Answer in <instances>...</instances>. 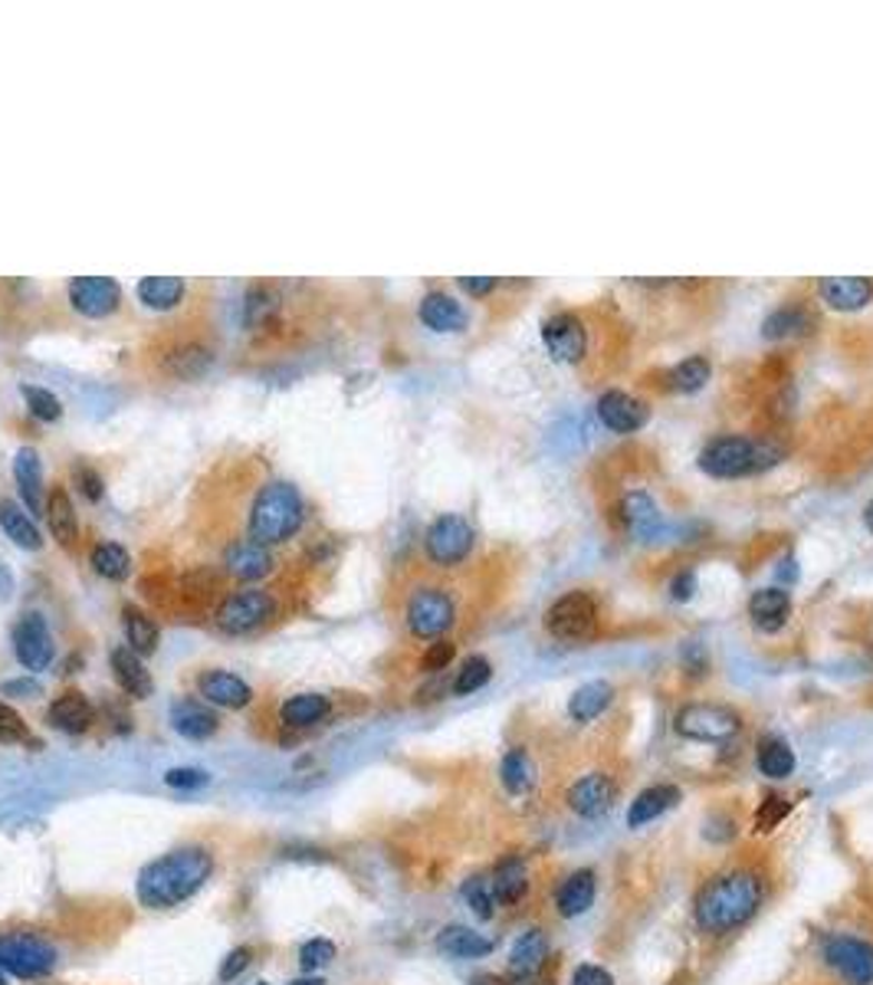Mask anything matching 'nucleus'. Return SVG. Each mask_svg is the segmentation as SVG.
Returning <instances> with one entry per match:
<instances>
[{"label": "nucleus", "instance_id": "nucleus-64", "mask_svg": "<svg viewBox=\"0 0 873 985\" xmlns=\"http://www.w3.org/2000/svg\"><path fill=\"white\" fill-rule=\"evenodd\" d=\"M256 985H269V983H256Z\"/></svg>", "mask_w": 873, "mask_h": 985}, {"label": "nucleus", "instance_id": "nucleus-30", "mask_svg": "<svg viewBox=\"0 0 873 985\" xmlns=\"http://www.w3.org/2000/svg\"><path fill=\"white\" fill-rule=\"evenodd\" d=\"M595 894H598V884H595V870H575L556 894V907H559L561 917L575 919L581 914L591 910L595 904Z\"/></svg>", "mask_w": 873, "mask_h": 985}, {"label": "nucleus", "instance_id": "nucleus-60", "mask_svg": "<svg viewBox=\"0 0 873 985\" xmlns=\"http://www.w3.org/2000/svg\"><path fill=\"white\" fill-rule=\"evenodd\" d=\"M290 985H325V979H322V976H310V973H306V976L293 979V983H290Z\"/></svg>", "mask_w": 873, "mask_h": 985}, {"label": "nucleus", "instance_id": "nucleus-59", "mask_svg": "<svg viewBox=\"0 0 873 985\" xmlns=\"http://www.w3.org/2000/svg\"><path fill=\"white\" fill-rule=\"evenodd\" d=\"M13 589H17L13 572H10V565L0 559V601H10V598H13Z\"/></svg>", "mask_w": 873, "mask_h": 985}, {"label": "nucleus", "instance_id": "nucleus-53", "mask_svg": "<svg viewBox=\"0 0 873 985\" xmlns=\"http://www.w3.org/2000/svg\"><path fill=\"white\" fill-rule=\"evenodd\" d=\"M457 654V644L453 641H447V638H440L434 644H428V651L421 657V667L428 670V673H440V670H447L450 667V660Z\"/></svg>", "mask_w": 873, "mask_h": 985}, {"label": "nucleus", "instance_id": "nucleus-51", "mask_svg": "<svg viewBox=\"0 0 873 985\" xmlns=\"http://www.w3.org/2000/svg\"><path fill=\"white\" fill-rule=\"evenodd\" d=\"M165 786L182 788V791H194V788L210 786V776L204 769H194V766H178V769H168L165 772Z\"/></svg>", "mask_w": 873, "mask_h": 985}, {"label": "nucleus", "instance_id": "nucleus-28", "mask_svg": "<svg viewBox=\"0 0 873 985\" xmlns=\"http://www.w3.org/2000/svg\"><path fill=\"white\" fill-rule=\"evenodd\" d=\"M122 631H125V648L135 651L138 657H151L158 651V641H161V631L155 624V618L148 611H141L138 604H125L122 608Z\"/></svg>", "mask_w": 873, "mask_h": 985}, {"label": "nucleus", "instance_id": "nucleus-24", "mask_svg": "<svg viewBox=\"0 0 873 985\" xmlns=\"http://www.w3.org/2000/svg\"><path fill=\"white\" fill-rule=\"evenodd\" d=\"M109 667H112V677H116V683L122 687L125 697H131V700H145V697H151L155 680H151L148 667L141 663V657L135 654V651L116 648V651L109 654Z\"/></svg>", "mask_w": 873, "mask_h": 985}, {"label": "nucleus", "instance_id": "nucleus-18", "mask_svg": "<svg viewBox=\"0 0 873 985\" xmlns=\"http://www.w3.org/2000/svg\"><path fill=\"white\" fill-rule=\"evenodd\" d=\"M618 513H621V523L627 525V532H630L634 539H644V542H654V539L667 529V525H664L660 506H657L654 496L644 493V490H630V493H624Z\"/></svg>", "mask_w": 873, "mask_h": 985}, {"label": "nucleus", "instance_id": "nucleus-16", "mask_svg": "<svg viewBox=\"0 0 873 985\" xmlns=\"http://www.w3.org/2000/svg\"><path fill=\"white\" fill-rule=\"evenodd\" d=\"M598 417L615 434H634V431H640L647 424L650 407H647V401H640L634 394L605 392L598 397Z\"/></svg>", "mask_w": 873, "mask_h": 985}, {"label": "nucleus", "instance_id": "nucleus-12", "mask_svg": "<svg viewBox=\"0 0 873 985\" xmlns=\"http://www.w3.org/2000/svg\"><path fill=\"white\" fill-rule=\"evenodd\" d=\"M824 959H827V966L847 985L873 983V943H867V939H857V936H831L824 943Z\"/></svg>", "mask_w": 873, "mask_h": 985}, {"label": "nucleus", "instance_id": "nucleus-26", "mask_svg": "<svg viewBox=\"0 0 873 985\" xmlns=\"http://www.w3.org/2000/svg\"><path fill=\"white\" fill-rule=\"evenodd\" d=\"M436 949L450 959H483L493 953V939H487L483 933L450 923L436 933Z\"/></svg>", "mask_w": 873, "mask_h": 985}, {"label": "nucleus", "instance_id": "nucleus-40", "mask_svg": "<svg viewBox=\"0 0 873 985\" xmlns=\"http://www.w3.org/2000/svg\"><path fill=\"white\" fill-rule=\"evenodd\" d=\"M755 762H758V772H762L765 779H775V782H782V779H788V776L795 772V752H792V746H788L785 739H778V736H765V739L758 742V756H755Z\"/></svg>", "mask_w": 873, "mask_h": 985}, {"label": "nucleus", "instance_id": "nucleus-1", "mask_svg": "<svg viewBox=\"0 0 873 985\" xmlns=\"http://www.w3.org/2000/svg\"><path fill=\"white\" fill-rule=\"evenodd\" d=\"M214 874V851L204 845H185L148 860L138 870L135 894L148 910H175L187 904Z\"/></svg>", "mask_w": 873, "mask_h": 985}, {"label": "nucleus", "instance_id": "nucleus-14", "mask_svg": "<svg viewBox=\"0 0 873 985\" xmlns=\"http://www.w3.org/2000/svg\"><path fill=\"white\" fill-rule=\"evenodd\" d=\"M542 342L559 362H581L588 348V328L575 313H556L542 323Z\"/></svg>", "mask_w": 873, "mask_h": 985}, {"label": "nucleus", "instance_id": "nucleus-5", "mask_svg": "<svg viewBox=\"0 0 873 985\" xmlns=\"http://www.w3.org/2000/svg\"><path fill=\"white\" fill-rule=\"evenodd\" d=\"M279 614V601L276 594L266 589H241L230 591L220 598L217 611H214V624L224 631V634H256L259 628L273 624Z\"/></svg>", "mask_w": 873, "mask_h": 985}, {"label": "nucleus", "instance_id": "nucleus-8", "mask_svg": "<svg viewBox=\"0 0 873 985\" xmlns=\"http://www.w3.org/2000/svg\"><path fill=\"white\" fill-rule=\"evenodd\" d=\"M598 604L588 591H568L556 598L546 611V628L556 641H568V644H581L591 641L598 634Z\"/></svg>", "mask_w": 873, "mask_h": 985}, {"label": "nucleus", "instance_id": "nucleus-11", "mask_svg": "<svg viewBox=\"0 0 873 985\" xmlns=\"http://www.w3.org/2000/svg\"><path fill=\"white\" fill-rule=\"evenodd\" d=\"M13 654L33 673H40V670H47L53 663L57 644H53L50 624H47V618L40 611H27V614L17 618V624H13Z\"/></svg>", "mask_w": 873, "mask_h": 985}, {"label": "nucleus", "instance_id": "nucleus-37", "mask_svg": "<svg viewBox=\"0 0 873 985\" xmlns=\"http://www.w3.org/2000/svg\"><path fill=\"white\" fill-rule=\"evenodd\" d=\"M0 525H3V532H7V539H10L13 545L27 549V552H37V549L43 545V535H40L37 523H33L30 513H27L20 503H13V500H0Z\"/></svg>", "mask_w": 873, "mask_h": 985}, {"label": "nucleus", "instance_id": "nucleus-44", "mask_svg": "<svg viewBox=\"0 0 873 985\" xmlns=\"http://www.w3.org/2000/svg\"><path fill=\"white\" fill-rule=\"evenodd\" d=\"M490 677H493V663L487 660V657L473 654L463 660V667L457 670V677H453V693L457 697H470V693H477L480 687H487L490 683Z\"/></svg>", "mask_w": 873, "mask_h": 985}, {"label": "nucleus", "instance_id": "nucleus-6", "mask_svg": "<svg viewBox=\"0 0 873 985\" xmlns=\"http://www.w3.org/2000/svg\"><path fill=\"white\" fill-rule=\"evenodd\" d=\"M0 969L17 979H47L57 969V949L37 933H3L0 936Z\"/></svg>", "mask_w": 873, "mask_h": 985}, {"label": "nucleus", "instance_id": "nucleus-48", "mask_svg": "<svg viewBox=\"0 0 873 985\" xmlns=\"http://www.w3.org/2000/svg\"><path fill=\"white\" fill-rule=\"evenodd\" d=\"M23 397L30 404V414L40 417V421H60L62 417V404L57 394L50 388H37V385H23Z\"/></svg>", "mask_w": 873, "mask_h": 985}, {"label": "nucleus", "instance_id": "nucleus-57", "mask_svg": "<svg viewBox=\"0 0 873 985\" xmlns=\"http://www.w3.org/2000/svg\"><path fill=\"white\" fill-rule=\"evenodd\" d=\"M460 286L470 296H487L490 289H497V279L493 276H460Z\"/></svg>", "mask_w": 873, "mask_h": 985}, {"label": "nucleus", "instance_id": "nucleus-22", "mask_svg": "<svg viewBox=\"0 0 873 985\" xmlns=\"http://www.w3.org/2000/svg\"><path fill=\"white\" fill-rule=\"evenodd\" d=\"M817 293L827 306L854 313V309H864L873 299V279L867 276H824L817 283Z\"/></svg>", "mask_w": 873, "mask_h": 985}, {"label": "nucleus", "instance_id": "nucleus-54", "mask_svg": "<svg viewBox=\"0 0 873 985\" xmlns=\"http://www.w3.org/2000/svg\"><path fill=\"white\" fill-rule=\"evenodd\" d=\"M72 473H76V483H79V490L86 493V500H92V503H96V500L102 496V490H106V486H102V476H99L92 466H86V463H79Z\"/></svg>", "mask_w": 873, "mask_h": 985}, {"label": "nucleus", "instance_id": "nucleus-25", "mask_svg": "<svg viewBox=\"0 0 873 985\" xmlns=\"http://www.w3.org/2000/svg\"><path fill=\"white\" fill-rule=\"evenodd\" d=\"M792 614V598L785 589H758L748 598V618L758 631L775 634Z\"/></svg>", "mask_w": 873, "mask_h": 985}, {"label": "nucleus", "instance_id": "nucleus-17", "mask_svg": "<svg viewBox=\"0 0 873 985\" xmlns=\"http://www.w3.org/2000/svg\"><path fill=\"white\" fill-rule=\"evenodd\" d=\"M224 565L237 582H259L273 572L276 559L269 552V545H259L253 539H237L227 545L224 552Z\"/></svg>", "mask_w": 873, "mask_h": 985}, {"label": "nucleus", "instance_id": "nucleus-35", "mask_svg": "<svg viewBox=\"0 0 873 985\" xmlns=\"http://www.w3.org/2000/svg\"><path fill=\"white\" fill-rule=\"evenodd\" d=\"M210 365H214V352L200 342H182L165 355V372L175 378H185V382L200 378Z\"/></svg>", "mask_w": 873, "mask_h": 985}, {"label": "nucleus", "instance_id": "nucleus-46", "mask_svg": "<svg viewBox=\"0 0 873 985\" xmlns=\"http://www.w3.org/2000/svg\"><path fill=\"white\" fill-rule=\"evenodd\" d=\"M463 900L470 904V910L480 919H493L497 914V894L490 877H467L463 880Z\"/></svg>", "mask_w": 873, "mask_h": 985}, {"label": "nucleus", "instance_id": "nucleus-49", "mask_svg": "<svg viewBox=\"0 0 873 985\" xmlns=\"http://www.w3.org/2000/svg\"><path fill=\"white\" fill-rule=\"evenodd\" d=\"M792 811V805L785 801V798H778V795H772V798H765L762 805H758V811H755V831H772L778 821H785V815Z\"/></svg>", "mask_w": 873, "mask_h": 985}, {"label": "nucleus", "instance_id": "nucleus-15", "mask_svg": "<svg viewBox=\"0 0 873 985\" xmlns=\"http://www.w3.org/2000/svg\"><path fill=\"white\" fill-rule=\"evenodd\" d=\"M197 697L220 710H244L253 703V687L230 670H204L197 677Z\"/></svg>", "mask_w": 873, "mask_h": 985}, {"label": "nucleus", "instance_id": "nucleus-56", "mask_svg": "<svg viewBox=\"0 0 873 985\" xmlns=\"http://www.w3.org/2000/svg\"><path fill=\"white\" fill-rule=\"evenodd\" d=\"M7 697H40L43 693V687L33 680V677H20V680H7L3 687H0Z\"/></svg>", "mask_w": 873, "mask_h": 985}, {"label": "nucleus", "instance_id": "nucleus-3", "mask_svg": "<svg viewBox=\"0 0 873 985\" xmlns=\"http://www.w3.org/2000/svg\"><path fill=\"white\" fill-rule=\"evenodd\" d=\"M306 523V503L290 480H266L247 513V532L259 545H279Z\"/></svg>", "mask_w": 873, "mask_h": 985}, {"label": "nucleus", "instance_id": "nucleus-34", "mask_svg": "<svg viewBox=\"0 0 873 985\" xmlns=\"http://www.w3.org/2000/svg\"><path fill=\"white\" fill-rule=\"evenodd\" d=\"M611 697H615V690H611L608 680H588V683H581V687L571 693V700H568V717L575 722L598 720V717L611 707Z\"/></svg>", "mask_w": 873, "mask_h": 985}, {"label": "nucleus", "instance_id": "nucleus-58", "mask_svg": "<svg viewBox=\"0 0 873 985\" xmlns=\"http://www.w3.org/2000/svg\"><path fill=\"white\" fill-rule=\"evenodd\" d=\"M693 589H696V575H693L689 569H684V572L670 582V591H674L677 601H686V598L693 594Z\"/></svg>", "mask_w": 873, "mask_h": 985}, {"label": "nucleus", "instance_id": "nucleus-9", "mask_svg": "<svg viewBox=\"0 0 873 985\" xmlns=\"http://www.w3.org/2000/svg\"><path fill=\"white\" fill-rule=\"evenodd\" d=\"M473 542H477L473 525L457 513H443L424 532V555L436 569H453L470 555Z\"/></svg>", "mask_w": 873, "mask_h": 985}, {"label": "nucleus", "instance_id": "nucleus-52", "mask_svg": "<svg viewBox=\"0 0 873 985\" xmlns=\"http://www.w3.org/2000/svg\"><path fill=\"white\" fill-rule=\"evenodd\" d=\"M23 739H30L23 717L13 707L0 703V742H23Z\"/></svg>", "mask_w": 873, "mask_h": 985}, {"label": "nucleus", "instance_id": "nucleus-10", "mask_svg": "<svg viewBox=\"0 0 873 985\" xmlns=\"http://www.w3.org/2000/svg\"><path fill=\"white\" fill-rule=\"evenodd\" d=\"M743 729L736 710L723 703H686L677 713V732L693 742H726Z\"/></svg>", "mask_w": 873, "mask_h": 985}, {"label": "nucleus", "instance_id": "nucleus-20", "mask_svg": "<svg viewBox=\"0 0 873 985\" xmlns=\"http://www.w3.org/2000/svg\"><path fill=\"white\" fill-rule=\"evenodd\" d=\"M171 726L178 736H185L190 742H204L220 729V717L214 713L210 703L194 700V697H182L171 703Z\"/></svg>", "mask_w": 873, "mask_h": 985}, {"label": "nucleus", "instance_id": "nucleus-13", "mask_svg": "<svg viewBox=\"0 0 873 985\" xmlns=\"http://www.w3.org/2000/svg\"><path fill=\"white\" fill-rule=\"evenodd\" d=\"M69 303L86 319H106L122 306V286L112 276H76L69 279Z\"/></svg>", "mask_w": 873, "mask_h": 985}, {"label": "nucleus", "instance_id": "nucleus-41", "mask_svg": "<svg viewBox=\"0 0 873 985\" xmlns=\"http://www.w3.org/2000/svg\"><path fill=\"white\" fill-rule=\"evenodd\" d=\"M89 562L96 569V575H102L109 582H125L131 575V555L119 542H96L89 552Z\"/></svg>", "mask_w": 873, "mask_h": 985}, {"label": "nucleus", "instance_id": "nucleus-7", "mask_svg": "<svg viewBox=\"0 0 873 985\" xmlns=\"http://www.w3.org/2000/svg\"><path fill=\"white\" fill-rule=\"evenodd\" d=\"M404 621L408 631L421 641H440L453 624H457V601L447 589L436 585H421L408 594L404 604Z\"/></svg>", "mask_w": 873, "mask_h": 985}, {"label": "nucleus", "instance_id": "nucleus-4", "mask_svg": "<svg viewBox=\"0 0 873 985\" xmlns=\"http://www.w3.org/2000/svg\"><path fill=\"white\" fill-rule=\"evenodd\" d=\"M782 457H785V444H778L775 437L723 434L706 441V447L699 451V470L716 480H736L748 473H762Z\"/></svg>", "mask_w": 873, "mask_h": 985}, {"label": "nucleus", "instance_id": "nucleus-63", "mask_svg": "<svg viewBox=\"0 0 873 985\" xmlns=\"http://www.w3.org/2000/svg\"><path fill=\"white\" fill-rule=\"evenodd\" d=\"M0 985H7V973L3 969H0Z\"/></svg>", "mask_w": 873, "mask_h": 985}, {"label": "nucleus", "instance_id": "nucleus-55", "mask_svg": "<svg viewBox=\"0 0 873 985\" xmlns=\"http://www.w3.org/2000/svg\"><path fill=\"white\" fill-rule=\"evenodd\" d=\"M571 985H615V976H611L608 969H601V966H591V963H585V966H578V969H575Z\"/></svg>", "mask_w": 873, "mask_h": 985}, {"label": "nucleus", "instance_id": "nucleus-19", "mask_svg": "<svg viewBox=\"0 0 873 985\" xmlns=\"http://www.w3.org/2000/svg\"><path fill=\"white\" fill-rule=\"evenodd\" d=\"M615 801V782L605 772L581 776L575 786L568 788V808L578 818H601Z\"/></svg>", "mask_w": 873, "mask_h": 985}, {"label": "nucleus", "instance_id": "nucleus-47", "mask_svg": "<svg viewBox=\"0 0 873 985\" xmlns=\"http://www.w3.org/2000/svg\"><path fill=\"white\" fill-rule=\"evenodd\" d=\"M332 959H335V943L325 939V936H315L310 943H303V949H300V966L310 976H315L318 969H325Z\"/></svg>", "mask_w": 873, "mask_h": 985}, {"label": "nucleus", "instance_id": "nucleus-61", "mask_svg": "<svg viewBox=\"0 0 873 985\" xmlns=\"http://www.w3.org/2000/svg\"><path fill=\"white\" fill-rule=\"evenodd\" d=\"M470 985H506L499 976H477Z\"/></svg>", "mask_w": 873, "mask_h": 985}, {"label": "nucleus", "instance_id": "nucleus-29", "mask_svg": "<svg viewBox=\"0 0 873 985\" xmlns=\"http://www.w3.org/2000/svg\"><path fill=\"white\" fill-rule=\"evenodd\" d=\"M47 523H50V532L53 539L60 542L62 549H72L79 542V520H76V503L72 496L66 493V486H53L50 490V500H47V510H43Z\"/></svg>", "mask_w": 873, "mask_h": 985}, {"label": "nucleus", "instance_id": "nucleus-45", "mask_svg": "<svg viewBox=\"0 0 873 985\" xmlns=\"http://www.w3.org/2000/svg\"><path fill=\"white\" fill-rule=\"evenodd\" d=\"M814 326L808 313L802 306H782L765 319V338H788V335H802Z\"/></svg>", "mask_w": 873, "mask_h": 985}, {"label": "nucleus", "instance_id": "nucleus-27", "mask_svg": "<svg viewBox=\"0 0 873 985\" xmlns=\"http://www.w3.org/2000/svg\"><path fill=\"white\" fill-rule=\"evenodd\" d=\"M680 798H684V795H680V788L677 786L644 788V791L630 801V808H627V825H630V828H644V825L657 821L660 815H667L670 808H677Z\"/></svg>", "mask_w": 873, "mask_h": 985}, {"label": "nucleus", "instance_id": "nucleus-23", "mask_svg": "<svg viewBox=\"0 0 873 985\" xmlns=\"http://www.w3.org/2000/svg\"><path fill=\"white\" fill-rule=\"evenodd\" d=\"M13 480H17V490L23 496V506L30 513H40L47 510V500H43V460L33 447H20L17 457H13Z\"/></svg>", "mask_w": 873, "mask_h": 985}, {"label": "nucleus", "instance_id": "nucleus-42", "mask_svg": "<svg viewBox=\"0 0 873 985\" xmlns=\"http://www.w3.org/2000/svg\"><path fill=\"white\" fill-rule=\"evenodd\" d=\"M499 782L509 795H522L536 782V766L526 756V749H509L499 762Z\"/></svg>", "mask_w": 873, "mask_h": 985}, {"label": "nucleus", "instance_id": "nucleus-38", "mask_svg": "<svg viewBox=\"0 0 873 985\" xmlns=\"http://www.w3.org/2000/svg\"><path fill=\"white\" fill-rule=\"evenodd\" d=\"M283 309V296L276 293V286L269 283H253L244 296V326L247 328H266L276 323Z\"/></svg>", "mask_w": 873, "mask_h": 985}, {"label": "nucleus", "instance_id": "nucleus-32", "mask_svg": "<svg viewBox=\"0 0 873 985\" xmlns=\"http://www.w3.org/2000/svg\"><path fill=\"white\" fill-rule=\"evenodd\" d=\"M549 959V936L542 929H526L516 943H512V953H509V969L516 976H536Z\"/></svg>", "mask_w": 873, "mask_h": 985}, {"label": "nucleus", "instance_id": "nucleus-62", "mask_svg": "<svg viewBox=\"0 0 873 985\" xmlns=\"http://www.w3.org/2000/svg\"><path fill=\"white\" fill-rule=\"evenodd\" d=\"M864 523H867V529L873 532V500L867 503V506H864Z\"/></svg>", "mask_w": 873, "mask_h": 985}, {"label": "nucleus", "instance_id": "nucleus-2", "mask_svg": "<svg viewBox=\"0 0 873 985\" xmlns=\"http://www.w3.org/2000/svg\"><path fill=\"white\" fill-rule=\"evenodd\" d=\"M765 900V884L758 874L752 870H733L723 877H713L699 894H696V907L693 917L703 933L723 936L733 933L739 926H746L748 919L758 914Z\"/></svg>", "mask_w": 873, "mask_h": 985}, {"label": "nucleus", "instance_id": "nucleus-21", "mask_svg": "<svg viewBox=\"0 0 873 985\" xmlns=\"http://www.w3.org/2000/svg\"><path fill=\"white\" fill-rule=\"evenodd\" d=\"M47 720H50L53 729H60L66 736H82V732H89L92 722H96V707L89 703L86 693H79V690H62L60 697L50 703Z\"/></svg>", "mask_w": 873, "mask_h": 985}, {"label": "nucleus", "instance_id": "nucleus-31", "mask_svg": "<svg viewBox=\"0 0 873 985\" xmlns=\"http://www.w3.org/2000/svg\"><path fill=\"white\" fill-rule=\"evenodd\" d=\"M332 713V700L325 693H293L283 707H279V720L290 729H310V726H318Z\"/></svg>", "mask_w": 873, "mask_h": 985}, {"label": "nucleus", "instance_id": "nucleus-36", "mask_svg": "<svg viewBox=\"0 0 873 985\" xmlns=\"http://www.w3.org/2000/svg\"><path fill=\"white\" fill-rule=\"evenodd\" d=\"M421 323L428 328H434V332H460V328L467 326V313H463V306L453 296H447V293H428L421 299Z\"/></svg>", "mask_w": 873, "mask_h": 985}, {"label": "nucleus", "instance_id": "nucleus-50", "mask_svg": "<svg viewBox=\"0 0 873 985\" xmlns=\"http://www.w3.org/2000/svg\"><path fill=\"white\" fill-rule=\"evenodd\" d=\"M249 963H253V949H249V946L230 949V953L224 956L220 969H217V979H220V983H234V979H241V976L249 969Z\"/></svg>", "mask_w": 873, "mask_h": 985}, {"label": "nucleus", "instance_id": "nucleus-33", "mask_svg": "<svg viewBox=\"0 0 873 985\" xmlns=\"http://www.w3.org/2000/svg\"><path fill=\"white\" fill-rule=\"evenodd\" d=\"M490 884H493L497 904H502V907L519 904V900L529 894V867H526V860H522V857H506V860H499L493 877H490Z\"/></svg>", "mask_w": 873, "mask_h": 985}, {"label": "nucleus", "instance_id": "nucleus-43", "mask_svg": "<svg viewBox=\"0 0 873 985\" xmlns=\"http://www.w3.org/2000/svg\"><path fill=\"white\" fill-rule=\"evenodd\" d=\"M709 375H713V365L703 355H689L667 372V385L674 392H699L709 382Z\"/></svg>", "mask_w": 873, "mask_h": 985}, {"label": "nucleus", "instance_id": "nucleus-39", "mask_svg": "<svg viewBox=\"0 0 873 985\" xmlns=\"http://www.w3.org/2000/svg\"><path fill=\"white\" fill-rule=\"evenodd\" d=\"M138 299L148 306V309H158V313H165V309H175V306H182V299H185L187 286L182 276H145L141 283H138Z\"/></svg>", "mask_w": 873, "mask_h": 985}]
</instances>
